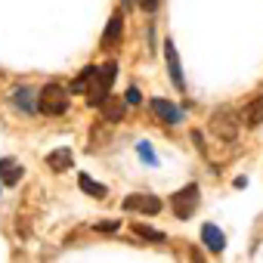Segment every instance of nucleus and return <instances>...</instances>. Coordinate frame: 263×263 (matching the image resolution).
<instances>
[{
	"label": "nucleus",
	"mask_w": 263,
	"mask_h": 263,
	"mask_svg": "<svg viewBox=\"0 0 263 263\" xmlns=\"http://www.w3.org/2000/svg\"><path fill=\"white\" fill-rule=\"evenodd\" d=\"M93 71H96V68H93V65H87V68L71 81V93H84V90H87V84H90V78H93Z\"/></svg>",
	"instance_id": "nucleus-16"
},
{
	"label": "nucleus",
	"mask_w": 263,
	"mask_h": 263,
	"mask_svg": "<svg viewBox=\"0 0 263 263\" xmlns=\"http://www.w3.org/2000/svg\"><path fill=\"white\" fill-rule=\"evenodd\" d=\"M134 232L143 235V238H149V241H164V232H158L152 226H143V223H134Z\"/></svg>",
	"instance_id": "nucleus-17"
},
{
	"label": "nucleus",
	"mask_w": 263,
	"mask_h": 263,
	"mask_svg": "<svg viewBox=\"0 0 263 263\" xmlns=\"http://www.w3.org/2000/svg\"><path fill=\"white\" fill-rule=\"evenodd\" d=\"M121 4H124V7H134V0H121Z\"/></svg>",
	"instance_id": "nucleus-22"
},
{
	"label": "nucleus",
	"mask_w": 263,
	"mask_h": 263,
	"mask_svg": "<svg viewBox=\"0 0 263 263\" xmlns=\"http://www.w3.org/2000/svg\"><path fill=\"white\" fill-rule=\"evenodd\" d=\"M124 211H143V214H158V211H161V201H158L155 195L137 192V195H127V201H124Z\"/></svg>",
	"instance_id": "nucleus-6"
},
{
	"label": "nucleus",
	"mask_w": 263,
	"mask_h": 263,
	"mask_svg": "<svg viewBox=\"0 0 263 263\" xmlns=\"http://www.w3.org/2000/svg\"><path fill=\"white\" fill-rule=\"evenodd\" d=\"M0 180L7 186H16L22 180V164L16 158H0Z\"/></svg>",
	"instance_id": "nucleus-11"
},
{
	"label": "nucleus",
	"mask_w": 263,
	"mask_h": 263,
	"mask_svg": "<svg viewBox=\"0 0 263 263\" xmlns=\"http://www.w3.org/2000/svg\"><path fill=\"white\" fill-rule=\"evenodd\" d=\"M115 71H118V65H115V62H105L102 68H96V71H93V78H90V84H87V90H84L90 105H99V102H102V96H108L111 81H115Z\"/></svg>",
	"instance_id": "nucleus-2"
},
{
	"label": "nucleus",
	"mask_w": 263,
	"mask_h": 263,
	"mask_svg": "<svg viewBox=\"0 0 263 263\" xmlns=\"http://www.w3.org/2000/svg\"><path fill=\"white\" fill-rule=\"evenodd\" d=\"M37 108L44 115H65V108H68V90L59 87V84H47L37 93Z\"/></svg>",
	"instance_id": "nucleus-3"
},
{
	"label": "nucleus",
	"mask_w": 263,
	"mask_h": 263,
	"mask_svg": "<svg viewBox=\"0 0 263 263\" xmlns=\"http://www.w3.org/2000/svg\"><path fill=\"white\" fill-rule=\"evenodd\" d=\"M13 105H16V108H22L25 115H31V111L37 108V99H34L31 87H16V90H13Z\"/></svg>",
	"instance_id": "nucleus-12"
},
{
	"label": "nucleus",
	"mask_w": 263,
	"mask_h": 263,
	"mask_svg": "<svg viewBox=\"0 0 263 263\" xmlns=\"http://www.w3.org/2000/svg\"><path fill=\"white\" fill-rule=\"evenodd\" d=\"M241 121H245V127H260L263 124V96H254L248 105H245V111H241Z\"/></svg>",
	"instance_id": "nucleus-10"
},
{
	"label": "nucleus",
	"mask_w": 263,
	"mask_h": 263,
	"mask_svg": "<svg viewBox=\"0 0 263 263\" xmlns=\"http://www.w3.org/2000/svg\"><path fill=\"white\" fill-rule=\"evenodd\" d=\"M121 226V220H102V223H96V229H102V232H115Z\"/></svg>",
	"instance_id": "nucleus-20"
},
{
	"label": "nucleus",
	"mask_w": 263,
	"mask_h": 263,
	"mask_svg": "<svg viewBox=\"0 0 263 263\" xmlns=\"http://www.w3.org/2000/svg\"><path fill=\"white\" fill-rule=\"evenodd\" d=\"M174 214L180 217V220H189L192 214H195V208H198V186L195 183H189V186H183L177 195H174Z\"/></svg>",
	"instance_id": "nucleus-4"
},
{
	"label": "nucleus",
	"mask_w": 263,
	"mask_h": 263,
	"mask_svg": "<svg viewBox=\"0 0 263 263\" xmlns=\"http://www.w3.org/2000/svg\"><path fill=\"white\" fill-rule=\"evenodd\" d=\"M78 183H81V189H84L87 195H93V198H105V195H108V189H105L102 183H96V180H90L87 174H81V180H78Z\"/></svg>",
	"instance_id": "nucleus-15"
},
{
	"label": "nucleus",
	"mask_w": 263,
	"mask_h": 263,
	"mask_svg": "<svg viewBox=\"0 0 263 263\" xmlns=\"http://www.w3.org/2000/svg\"><path fill=\"white\" fill-rule=\"evenodd\" d=\"M71 161H74L71 149H56V152H50V155H47V167H50V171H56V174L68 171V167H71Z\"/></svg>",
	"instance_id": "nucleus-13"
},
{
	"label": "nucleus",
	"mask_w": 263,
	"mask_h": 263,
	"mask_svg": "<svg viewBox=\"0 0 263 263\" xmlns=\"http://www.w3.org/2000/svg\"><path fill=\"white\" fill-rule=\"evenodd\" d=\"M121 31H124V19H121V13H115V16L108 19L105 34H102V47H115V44L121 41Z\"/></svg>",
	"instance_id": "nucleus-14"
},
{
	"label": "nucleus",
	"mask_w": 263,
	"mask_h": 263,
	"mask_svg": "<svg viewBox=\"0 0 263 263\" xmlns=\"http://www.w3.org/2000/svg\"><path fill=\"white\" fill-rule=\"evenodd\" d=\"M164 59H167V71H171V81L177 90H186V81H183V71H180V56H177V47L174 41L164 44Z\"/></svg>",
	"instance_id": "nucleus-7"
},
{
	"label": "nucleus",
	"mask_w": 263,
	"mask_h": 263,
	"mask_svg": "<svg viewBox=\"0 0 263 263\" xmlns=\"http://www.w3.org/2000/svg\"><path fill=\"white\" fill-rule=\"evenodd\" d=\"M137 155H140L146 164H158V158H155V152H152V146H149V143H140V146H137Z\"/></svg>",
	"instance_id": "nucleus-18"
},
{
	"label": "nucleus",
	"mask_w": 263,
	"mask_h": 263,
	"mask_svg": "<svg viewBox=\"0 0 263 263\" xmlns=\"http://www.w3.org/2000/svg\"><path fill=\"white\" fill-rule=\"evenodd\" d=\"M238 127H241V121H238V115H235L229 105L214 108V111H211V118H208V130H211V137H214V140H220V143H235Z\"/></svg>",
	"instance_id": "nucleus-1"
},
{
	"label": "nucleus",
	"mask_w": 263,
	"mask_h": 263,
	"mask_svg": "<svg viewBox=\"0 0 263 263\" xmlns=\"http://www.w3.org/2000/svg\"><path fill=\"white\" fill-rule=\"evenodd\" d=\"M99 111H102V118H105L108 124H118V121H124V115H127V102H124L121 96H102Z\"/></svg>",
	"instance_id": "nucleus-5"
},
{
	"label": "nucleus",
	"mask_w": 263,
	"mask_h": 263,
	"mask_svg": "<svg viewBox=\"0 0 263 263\" xmlns=\"http://www.w3.org/2000/svg\"><path fill=\"white\" fill-rule=\"evenodd\" d=\"M149 105H152V115H155L158 121H164V124H177V121L183 118V111H180L174 102H167V99H152Z\"/></svg>",
	"instance_id": "nucleus-8"
},
{
	"label": "nucleus",
	"mask_w": 263,
	"mask_h": 263,
	"mask_svg": "<svg viewBox=\"0 0 263 263\" xmlns=\"http://www.w3.org/2000/svg\"><path fill=\"white\" fill-rule=\"evenodd\" d=\"M140 4H143V10H149V13H152V10L158 7V0H140Z\"/></svg>",
	"instance_id": "nucleus-21"
},
{
	"label": "nucleus",
	"mask_w": 263,
	"mask_h": 263,
	"mask_svg": "<svg viewBox=\"0 0 263 263\" xmlns=\"http://www.w3.org/2000/svg\"><path fill=\"white\" fill-rule=\"evenodd\" d=\"M140 99H143V96H140V90H137V87H130V90H127V96H124V102H127V105H140Z\"/></svg>",
	"instance_id": "nucleus-19"
},
{
	"label": "nucleus",
	"mask_w": 263,
	"mask_h": 263,
	"mask_svg": "<svg viewBox=\"0 0 263 263\" xmlns=\"http://www.w3.org/2000/svg\"><path fill=\"white\" fill-rule=\"evenodd\" d=\"M201 245H204L211 254H220V251L226 248V235H223L214 223H204V226H201Z\"/></svg>",
	"instance_id": "nucleus-9"
}]
</instances>
